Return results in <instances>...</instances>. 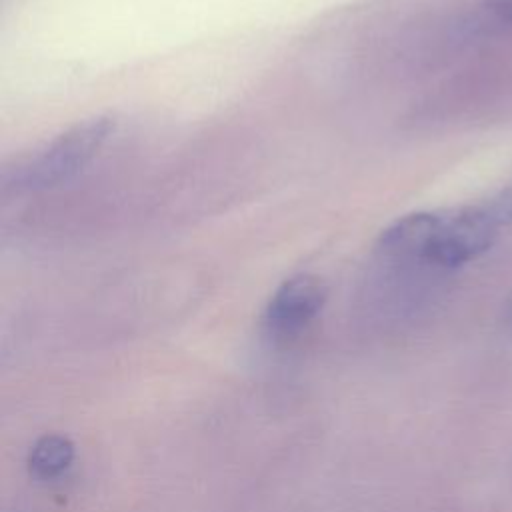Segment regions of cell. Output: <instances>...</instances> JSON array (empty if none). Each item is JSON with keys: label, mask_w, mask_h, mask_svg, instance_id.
Listing matches in <instances>:
<instances>
[{"label": "cell", "mask_w": 512, "mask_h": 512, "mask_svg": "<svg viewBox=\"0 0 512 512\" xmlns=\"http://www.w3.org/2000/svg\"><path fill=\"white\" fill-rule=\"evenodd\" d=\"M488 8L502 20L512 22V0H488Z\"/></svg>", "instance_id": "8992f818"}, {"label": "cell", "mask_w": 512, "mask_h": 512, "mask_svg": "<svg viewBox=\"0 0 512 512\" xmlns=\"http://www.w3.org/2000/svg\"><path fill=\"white\" fill-rule=\"evenodd\" d=\"M112 132L114 118L110 116L82 120L26 160L8 184L34 192L68 182L98 156Z\"/></svg>", "instance_id": "7a4b0ae2"}, {"label": "cell", "mask_w": 512, "mask_h": 512, "mask_svg": "<svg viewBox=\"0 0 512 512\" xmlns=\"http://www.w3.org/2000/svg\"><path fill=\"white\" fill-rule=\"evenodd\" d=\"M498 230L484 202L412 212L382 230L378 248L396 258L460 266L484 254L496 242Z\"/></svg>", "instance_id": "6da1fadb"}, {"label": "cell", "mask_w": 512, "mask_h": 512, "mask_svg": "<svg viewBox=\"0 0 512 512\" xmlns=\"http://www.w3.org/2000/svg\"><path fill=\"white\" fill-rule=\"evenodd\" d=\"M484 206L498 228L510 226L512 224V184L500 188L496 194L484 200Z\"/></svg>", "instance_id": "5b68a950"}, {"label": "cell", "mask_w": 512, "mask_h": 512, "mask_svg": "<svg viewBox=\"0 0 512 512\" xmlns=\"http://www.w3.org/2000/svg\"><path fill=\"white\" fill-rule=\"evenodd\" d=\"M74 458V446L68 438L50 434L40 438L28 456V464L32 474L38 478H54L62 474Z\"/></svg>", "instance_id": "277c9868"}, {"label": "cell", "mask_w": 512, "mask_h": 512, "mask_svg": "<svg viewBox=\"0 0 512 512\" xmlns=\"http://www.w3.org/2000/svg\"><path fill=\"white\" fill-rule=\"evenodd\" d=\"M326 302V286L314 274H296L284 280L272 294L264 322L276 336L300 332L322 310Z\"/></svg>", "instance_id": "3957f363"}, {"label": "cell", "mask_w": 512, "mask_h": 512, "mask_svg": "<svg viewBox=\"0 0 512 512\" xmlns=\"http://www.w3.org/2000/svg\"><path fill=\"white\" fill-rule=\"evenodd\" d=\"M506 322L512 326V298L508 302V308H506Z\"/></svg>", "instance_id": "52a82bcc"}]
</instances>
